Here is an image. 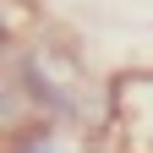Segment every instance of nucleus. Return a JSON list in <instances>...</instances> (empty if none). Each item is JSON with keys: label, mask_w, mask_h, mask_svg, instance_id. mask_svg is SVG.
<instances>
[{"label": "nucleus", "mask_w": 153, "mask_h": 153, "mask_svg": "<svg viewBox=\"0 0 153 153\" xmlns=\"http://www.w3.org/2000/svg\"><path fill=\"white\" fill-rule=\"evenodd\" d=\"M11 99L27 104V115H44V120L60 126H93L99 131V115H88L93 99V76L82 66V55L60 38L38 33V38H16L11 44Z\"/></svg>", "instance_id": "nucleus-1"}, {"label": "nucleus", "mask_w": 153, "mask_h": 153, "mask_svg": "<svg viewBox=\"0 0 153 153\" xmlns=\"http://www.w3.org/2000/svg\"><path fill=\"white\" fill-rule=\"evenodd\" d=\"M109 142L126 153H153V66L148 71H120L109 82Z\"/></svg>", "instance_id": "nucleus-2"}, {"label": "nucleus", "mask_w": 153, "mask_h": 153, "mask_svg": "<svg viewBox=\"0 0 153 153\" xmlns=\"http://www.w3.org/2000/svg\"><path fill=\"white\" fill-rule=\"evenodd\" d=\"M60 120H44V115H27V120L11 126V142L6 153H66V137H60Z\"/></svg>", "instance_id": "nucleus-3"}]
</instances>
